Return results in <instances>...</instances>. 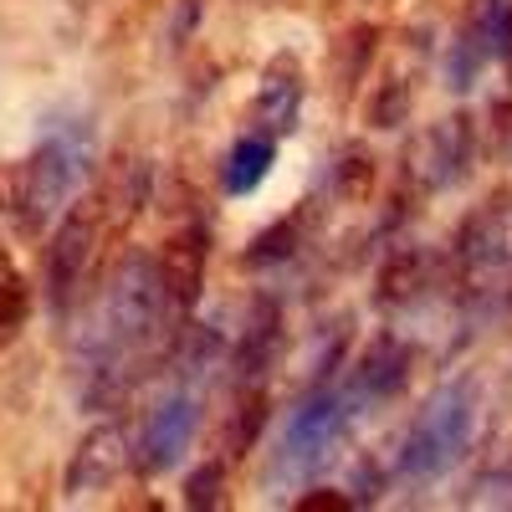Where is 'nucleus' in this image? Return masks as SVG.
<instances>
[{
	"label": "nucleus",
	"mask_w": 512,
	"mask_h": 512,
	"mask_svg": "<svg viewBox=\"0 0 512 512\" xmlns=\"http://www.w3.org/2000/svg\"><path fill=\"white\" fill-rule=\"evenodd\" d=\"M195 425H200L195 395H169L149 415L144 436H139V466H144V472H169V466L185 456V446L195 441Z\"/></svg>",
	"instance_id": "6e6552de"
},
{
	"label": "nucleus",
	"mask_w": 512,
	"mask_h": 512,
	"mask_svg": "<svg viewBox=\"0 0 512 512\" xmlns=\"http://www.w3.org/2000/svg\"><path fill=\"white\" fill-rule=\"evenodd\" d=\"M292 246H297V221L287 216V221H277V226H267L262 236H256L241 262L246 267H272V262H282V256H292Z\"/></svg>",
	"instance_id": "6ab92c4d"
},
{
	"label": "nucleus",
	"mask_w": 512,
	"mask_h": 512,
	"mask_svg": "<svg viewBox=\"0 0 512 512\" xmlns=\"http://www.w3.org/2000/svg\"><path fill=\"white\" fill-rule=\"evenodd\" d=\"M128 461V436L118 425H98L93 436H82V446L72 451V466H67V497H88V492H103Z\"/></svg>",
	"instance_id": "9d476101"
},
{
	"label": "nucleus",
	"mask_w": 512,
	"mask_h": 512,
	"mask_svg": "<svg viewBox=\"0 0 512 512\" xmlns=\"http://www.w3.org/2000/svg\"><path fill=\"white\" fill-rule=\"evenodd\" d=\"M507 57H512V31H507Z\"/></svg>",
	"instance_id": "a878e982"
},
{
	"label": "nucleus",
	"mask_w": 512,
	"mask_h": 512,
	"mask_svg": "<svg viewBox=\"0 0 512 512\" xmlns=\"http://www.w3.org/2000/svg\"><path fill=\"white\" fill-rule=\"evenodd\" d=\"M144 195H149V164H144V159H118L113 175H108V185H103V195H98L103 226H128V221L139 216Z\"/></svg>",
	"instance_id": "ddd939ff"
},
{
	"label": "nucleus",
	"mask_w": 512,
	"mask_h": 512,
	"mask_svg": "<svg viewBox=\"0 0 512 512\" xmlns=\"http://www.w3.org/2000/svg\"><path fill=\"white\" fill-rule=\"evenodd\" d=\"M420 287H425V256H420V246H400V251L384 256V267L374 277V303L379 308H400Z\"/></svg>",
	"instance_id": "4468645a"
},
{
	"label": "nucleus",
	"mask_w": 512,
	"mask_h": 512,
	"mask_svg": "<svg viewBox=\"0 0 512 512\" xmlns=\"http://www.w3.org/2000/svg\"><path fill=\"white\" fill-rule=\"evenodd\" d=\"M477 507H512V466H507V472H492V477H482L477 482V497H472Z\"/></svg>",
	"instance_id": "b1692460"
},
{
	"label": "nucleus",
	"mask_w": 512,
	"mask_h": 512,
	"mask_svg": "<svg viewBox=\"0 0 512 512\" xmlns=\"http://www.w3.org/2000/svg\"><path fill=\"white\" fill-rule=\"evenodd\" d=\"M405 113H410V88H405V82H400V77L379 82V93L369 98V123H374V128H400Z\"/></svg>",
	"instance_id": "aec40b11"
},
{
	"label": "nucleus",
	"mask_w": 512,
	"mask_h": 512,
	"mask_svg": "<svg viewBox=\"0 0 512 512\" xmlns=\"http://www.w3.org/2000/svg\"><path fill=\"white\" fill-rule=\"evenodd\" d=\"M221 487H226V472L210 461V466H200V472L185 482V502H190V507H216V502H221Z\"/></svg>",
	"instance_id": "5701e85b"
},
{
	"label": "nucleus",
	"mask_w": 512,
	"mask_h": 512,
	"mask_svg": "<svg viewBox=\"0 0 512 512\" xmlns=\"http://www.w3.org/2000/svg\"><path fill=\"white\" fill-rule=\"evenodd\" d=\"M369 47H374V31L369 26H359L349 41H344V67H338V88H354V77L364 72V62H369Z\"/></svg>",
	"instance_id": "4be33fe9"
},
{
	"label": "nucleus",
	"mask_w": 512,
	"mask_h": 512,
	"mask_svg": "<svg viewBox=\"0 0 512 512\" xmlns=\"http://www.w3.org/2000/svg\"><path fill=\"white\" fill-rule=\"evenodd\" d=\"M277 354H282V318H277L272 303H262V308L251 313L246 338L236 344V359H231L236 384H256V379H262V374L277 364Z\"/></svg>",
	"instance_id": "f8f14e48"
},
{
	"label": "nucleus",
	"mask_w": 512,
	"mask_h": 512,
	"mask_svg": "<svg viewBox=\"0 0 512 512\" xmlns=\"http://www.w3.org/2000/svg\"><path fill=\"white\" fill-rule=\"evenodd\" d=\"M344 395H313L303 410L292 415L287 441H282V466H297V472H313V466L328 456V446L344 431Z\"/></svg>",
	"instance_id": "423d86ee"
},
{
	"label": "nucleus",
	"mask_w": 512,
	"mask_h": 512,
	"mask_svg": "<svg viewBox=\"0 0 512 512\" xmlns=\"http://www.w3.org/2000/svg\"><path fill=\"white\" fill-rule=\"evenodd\" d=\"M492 52L482 47V41L472 36V31H466L461 41H456V52H451V62H446V77H451V88L456 93H466V88H472V82H477V72H482V62H487Z\"/></svg>",
	"instance_id": "412c9836"
},
{
	"label": "nucleus",
	"mask_w": 512,
	"mask_h": 512,
	"mask_svg": "<svg viewBox=\"0 0 512 512\" xmlns=\"http://www.w3.org/2000/svg\"><path fill=\"white\" fill-rule=\"evenodd\" d=\"M410 374V349L400 338H379V344L359 359V369L349 374L344 384V410L359 415V405H374V400H390Z\"/></svg>",
	"instance_id": "1a4fd4ad"
},
{
	"label": "nucleus",
	"mask_w": 512,
	"mask_h": 512,
	"mask_svg": "<svg viewBox=\"0 0 512 512\" xmlns=\"http://www.w3.org/2000/svg\"><path fill=\"white\" fill-rule=\"evenodd\" d=\"M267 164H272V139H267V134H251V139H241V144L231 149V159H226V169H221V180H226L231 195H246L256 180L267 175Z\"/></svg>",
	"instance_id": "2eb2a0df"
},
{
	"label": "nucleus",
	"mask_w": 512,
	"mask_h": 512,
	"mask_svg": "<svg viewBox=\"0 0 512 512\" xmlns=\"http://www.w3.org/2000/svg\"><path fill=\"white\" fill-rule=\"evenodd\" d=\"M472 149H477L472 118H441V123H431V128L415 139V149H410V175H415L425 190H441V185L461 180L466 169H472Z\"/></svg>",
	"instance_id": "39448f33"
},
{
	"label": "nucleus",
	"mask_w": 512,
	"mask_h": 512,
	"mask_svg": "<svg viewBox=\"0 0 512 512\" xmlns=\"http://www.w3.org/2000/svg\"><path fill=\"white\" fill-rule=\"evenodd\" d=\"M262 425H267V395L246 384V395L236 405V420H231V456H246L256 446V436H262Z\"/></svg>",
	"instance_id": "a211bd4d"
},
{
	"label": "nucleus",
	"mask_w": 512,
	"mask_h": 512,
	"mask_svg": "<svg viewBox=\"0 0 512 512\" xmlns=\"http://www.w3.org/2000/svg\"><path fill=\"white\" fill-rule=\"evenodd\" d=\"M297 507H303V512H328V507H349V497H338V492H313V497H297Z\"/></svg>",
	"instance_id": "393cba45"
},
{
	"label": "nucleus",
	"mask_w": 512,
	"mask_h": 512,
	"mask_svg": "<svg viewBox=\"0 0 512 512\" xmlns=\"http://www.w3.org/2000/svg\"><path fill=\"white\" fill-rule=\"evenodd\" d=\"M472 431H477V390L472 384H446V390L431 395V405L420 410V420L410 425L405 436V477L410 482H431L441 472H451V466L466 456V446H472Z\"/></svg>",
	"instance_id": "f03ea898"
},
{
	"label": "nucleus",
	"mask_w": 512,
	"mask_h": 512,
	"mask_svg": "<svg viewBox=\"0 0 512 512\" xmlns=\"http://www.w3.org/2000/svg\"><path fill=\"white\" fill-rule=\"evenodd\" d=\"M82 175H88V134H82V128H52V134L36 144V154L21 164V175H16L21 226L26 231L47 226L57 210L72 200Z\"/></svg>",
	"instance_id": "7ed1b4c3"
},
{
	"label": "nucleus",
	"mask_w": 512,
	"mask_h": 512,
	"mask_svg": "<svg viewBox=\"0 0 512 512\" xmlns=\"http://www.w3.org/2000/svg\"><path fill=\"white\" fill-rule=\"evenodd\" d=\"M98 231H103V205H98V200L72 205L67 221L57 226V236H52V246H47V303H52L57 313L72 308L82 277H88Z\"/></svg>",
	"instance_id": "20e7f679"
},
{
	"label": "nucleus",
	"mask_w": 512,
	"mask_h": 512,
	"mask_svg": "<svg viewBox=\"0 0 512 512\" xmlns=\"http://www.w3.org/2000/svg\"><path fill=\"white\" fill-rule=\"evenodd\" d=\"M297 108H303V77L287 62H277L262 82V93H256V103H251V123L262 128L267 139H282L297 128Z\"/></svg>",
	"instance_id": "9b49d317"
},
{
	"label": "nucleus",
	"mask_w": 512,
	"mask_h": 512,
	"mask_svg": "<svg viewBox=\"0 0 512 512\" xmlns=\"http://www.w3.org/2000/svg\"><path fill=\"white\" fill-rule=\"evenodd\" d=\"M333 190L338 200H349V205H364L369 190H374V159L364 144H349L344 154L333 159Z\"/></svg>",
	"instance_id": "dca6fc26"
},
{
	"label": "nucleus",
	"mask_w": 512,
	"mask_h": 512,
	"mask_svg": "<svg viewBox=\"0 0 512 512\" xmlns=\"http://www.w3.org/2000/svg\"><path fill=\"white\" fill-rule=\"evenodd\" d=\"M21 318H26V282H21V272H16L11 256L0 251V349L16 338Z\"/></svg>",
	"instance_id": "f3484780"
},
{
	"label": "nucleus",
	"mask_w": 512,
	"mask_h": 512,
	"mask_svg": "<svg viewBox=\"0 0 512 512\" xmlns=\"http://www.w3.org/2000/svg\"><path fill=\"white\" fill-rule=\"evenodd\" d=\"M205 226H185L164 241L159 251V277H164V297H169V313L180 323L190 318V308L200 303V287H205Z\"/></svg>",
	"instance_id": "0eeeda50"
},
{
	"label": "nucleus",
	"mask_w": 512,
	"mask_h": 512,
	"mask_svg": "<svg viewBox=\"0 0 512 512\" xmlns=\"http://www.w3.org/2000/svg\"><path fill=\"white\" fill-rule=\"evenodd\" d=\"M185 323L169 313L164 277H159V256H123L118 272L108 277L93 323L77 333V359L88 374V405H118L128 390L159 364L169 349L180 344Z\"/></svg>",
	"instance_id": "f257e3e1"
}]
</instances>
